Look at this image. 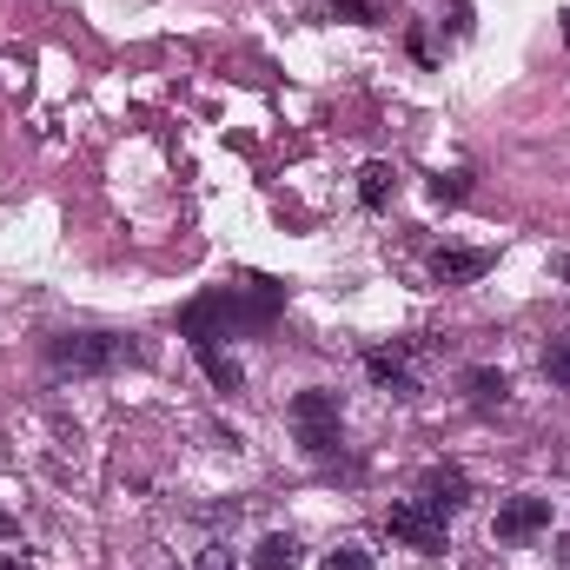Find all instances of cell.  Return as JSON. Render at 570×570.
Here are the masks:
<instances>
[{
  "label": "cell",
  "mask_w": 570,
  "mask_h": 570,
  "mask_svg": "<svg viewBox=\"0 0 570 570\" xmlns=\"http://www.w3.org/2000/svg\"><path fill=\"white\" fill-rule=\"evenodd\" d=\"M0 538H13V518H7V511H0Z\"/></svg>",
  "instance_id": "18"
},
{
  "label": "cell",
  "mask_w": 570,
  "mask_h": 570,
  "mask_svg": "<svg viewBox=\"0 0 570 570\" xmlns=\"http://www.w3.org/2000/svg\"><path fill=\"white\" fill-rule=\"evenodd\" d=\"M392 538H405L412 551H444V518L431 504H392Z\"/></svg>",
  "instance_id": "3"
},
{
  "label": "cell",
  "mask_w": 570,
  "mask_h": 570,
  "mask_svg": "<svg viewBox=\"0 0 570 570\" xmlns=\"http://www.w3.org/2000/svg\"><path fill=\"white\" fill-rule=\"evenodd\" d=\"M491 273V253H478V246H444L438 259H431V279L438 285H471Z\"/></svg>",
  "instance_id": "5"
},
{
  "label": "cell",
  "mask_w": 570,
  "mask_h": 570,
  "mask_svg": "<svg viewBox=\"0 0 570 570\" xmlns=\"http://www.w3.org/2000/svg\"><path fill=\"white\" fill-rule=\"evenodd\" d=\"M318 570H372V558H365L358 544H345V551H332V558H325Z\"/></svg>",
  "instance_id": "14"
},
{
  "label": "cell",
  "mask_w": 570,
  "mask_h": 570,
  "mask_svg": "<svg viewBox=\"0 0 570 570\" xmlns=\"http://www.w3.org/2000/svg\"><path fill=\"white\" fill-rule=\"evenodd\" d=\"M464 392H471V405H504V372H491V365H471L464 372Z\"/></svg>",
  "instance_id": "9"
},
{
  "label": "cell",
  "mask_w": 570,
  "mask_h": 570,
  "mask_svg": "<svg viewBox=\"0 0 570 570\" xmlns=\"http://www.w3.org/2000/svg\"><path fill=\"white\" fill-rule=\"evenodd\" d=\"M0 570H27V558H0Z\"/></svg>",
  "instance_id": "17"
},
{
  "label": "cell",
  "mask_w": 570,
  "mask_h": 570,
  "mask_svg": "<svg viewBox=\"0 0 570 570\" xmlns=\"http://www.w3.org/2000/svg\"><path fill=\"white\" fill-rule=\"evenodd\" d=\"M504 544H524V538H538V531H551V498H511L504 511H498V524H491Z\"/></svg>",
  "instance_id": "4"
},
{
  "label": "cell",
  "mask_w": 570,
  "mask_h": 570,
  "mask_svg": "<svg viewBox=\"0 0 570 570\" xmlns=\"http://www.w3.org/2000/svg\"><path fill=\"white\" fill-rule=\"evenodd\" d=\"M558 570H570V538H564V544H558Z\"/></svg>",
  "instance_id": "16"
},
{
  "label": "cell",
  "mask_w": 570,
  "mask_h": 570,
  "mask_svg": "<svg viewBox=\"0 0 570 570\" xmlns=\"http://www.w3.org/2000/svg\"><path fill=\"white\" fill-rule=\"evenodd\" d=\"M253 564H259V570H292V564H298V544H292L285 531H273V538L259 544V558H253Z\"/></svg>",
  "instance_id": "11"
},
{
  "label": "cell",
  "mask_w": 570,
  "mask_h": 570,
  "mask_svg": "<svg viewBox=\"0 0 570 570\" xmlns=\"http://www.w3.org/2000/svg\"><path fill=\"white\" fill-rule=\"evenodd\" d=\"M544 379H551L558 392H570V345H551V352H544Z\"/></svg>",
  "instance_id": "12"
},
{
  "label": "cell",
  "mask_w": 570,
  "mask_h": 570,
  "mask_svg": "<svg viewBox=\"0 0 570 570\" xmlns=\"http://www.w3.org/2000/svg\"><path fill=\"white\" fill-rule=\"evenodd\" d=\"M464 498H471V484H464L458 464H431L425 471V504L438 518H444V511H464Z\"/></svg>",
  "instance_id": "6"
},
{
  "label": "cell",
  "mask_w": 570,
  "mask_h": 570,
  "mask_svg": "<svg viewBox=\"0 0 570 570\" xmlns=\"http://www.w3.org/2000/svg\"><path fill=\"white\" fill-rule=\"evenodd\" d=\"M292 425H298V438H305V451H338V399L332 392H298L292 399Z\"/></svg>",
  "instance_id": "2"
},
{
  "label": "cell",
  "mask_w": 570,
  "mask_h": 570,
  "mask_svg": "<svg viewBox=\"0 0 570 570\" xmlns=\"http://www.w3.org/2000/svg\"><path fill=\"white\" fill-rule=\"evenodd\" d=\"M199 570H233V551H226V544H206V551H199Z\"/></svg>",
  "instance_id": "15"
},
{
  "label": "cell",
  "mask_w": 570,
  "mask_h": 570,
  "mask_svg": "<svg viewBox=\"0 0 570 570\" xmlns=\"http://www.w3.org/2000/svg\"><path fill=\"white\" fill-rule=\"evenodd\" d=\"M558 273H564V279H570V259H558Z\"/></svg>",
  "instance_id": "19"
},
{
  "label": "cell",
  "mask_w": 570,
  "mask_h": 570,
  "mask_svg": "<svg viewBox=\"0 0 570 570\" xmlns=\"http://www.w3.org/2000/svg\"><path fill=\"white\" fill-rule=\"evenodd\" d=\"M332 20H352V27H372V20H379V7H372V0H338V7H332Z\"/></svg>",
  "instance_id": "13"
},
{
  "label": "cell",
  "mask_w": 570,
  "mask_h": 570,
  "mask_svg": "<svg viewBox=\"0 0 570 570\" xmlns=\"http://www.w3.org/2000/svg\"><path fill=\"white\" fill-rule=\"evenodd\" d=\"M392 186H399V173H392L385 159H372V166L358 173V199H365V206H385V199H392Z\"/></svg>",
  "instance_id": "10"
},
{
  "label": "cell",
  "mask_w": 570,
  "mask_h": 570,
  "mask_svg": "<svg viewBox=\"0 0 570 570\" xmlns=\"http://www.w3.org/2000/svg\"><path fill=\"white\" fill-rule=\"evenodd\" d=\"M365 372L379 379V385H392L399 399H412L419 385H412V372H405V358H392V352H365Z\"/></svg>",
  "instance_id": "8"
},
{
  "label": "cell",
  "mask_w": 570,
  "mask_h": 570,
  "mask_svg": "<svg viewBox=\"0 0 570 570\" xmlns=\"http://www.w3.org/2000/svg\"><path fill=\"white\" fill-rule=\"evenodd\" d=\"M193 352H199V365H206V379H213L219 392H239V358H226V352H219L213 338H199Z\"/></svg>",
  "instance_id": "7"
},
{
  "label": "cell",
  "mask_w": 570,
  "mask_h": 570,
  "mask_svg": "<svg viewBox=\"0 0 570 570\" xmlns=\"http://www.w3.org/2000/svg\"><path fill=\"white\" fill-rule=\"evenodd\" d=\"M47 358L60 372H114V365L134 358V345L114 338V332H67V338H47Z\"/></svg>",
  "instance_id": "1"
}]
</instances>
